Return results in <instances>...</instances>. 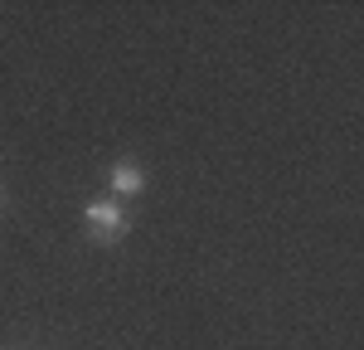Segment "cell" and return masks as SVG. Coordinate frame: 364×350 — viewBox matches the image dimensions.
<instances>
[{"instance_id":"1","label":"cell","mask_w":364,"mask_h":350,"mask_svg":"<svg viewBox=\"0 0 364 350\" xmlns=\"http://www.w3.org/2000/svg\"><path fill=\"white\" fill-rule=\"evenodd\" d=\"M83 229H87L92 243H117V238H127V229H132V214L117 200H97V204H87Z\"/></svg>"},{"instance_id":"2","label":"cell","mask_w":364,"mask_h":350,"mask_svg":"<svg viewBox=\"0 0 364 350\" xmlns=\"http://www.w3.org/2000/svg\"><path fill=\"white\" fill-rule=\"evenodd\" d=\"M141 185H146V175H141L136 161H117L112 166V195H136Z\"/></svg>"}]
</instances>
